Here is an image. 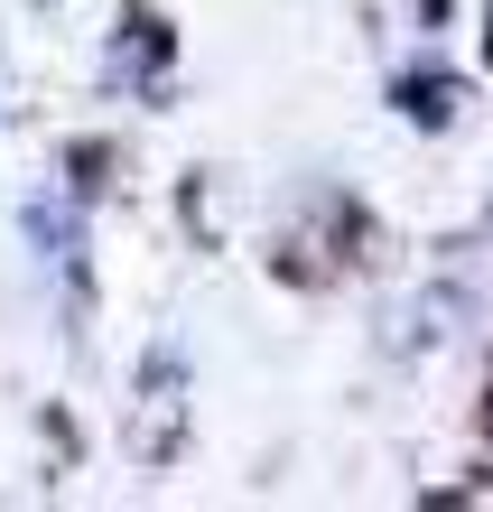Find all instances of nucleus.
Returning a JSON list of instances; mask_svg holds the SVG:
<instances>
[{
    "instance_id": "obj_1",
    "label": "nucleus",
    "mask_w": 493,
    "mask_h": 512,
    "mask_svg": "<svg viewBox=\"0 0 493 512\" xmlns=\"http://www.w3.org/2000/svg\"><path fill=\"white\" fill-rule=\"evenodd\" d=\"M428 10H438V0H428Z\"/></svg>"
}]
</instances>
